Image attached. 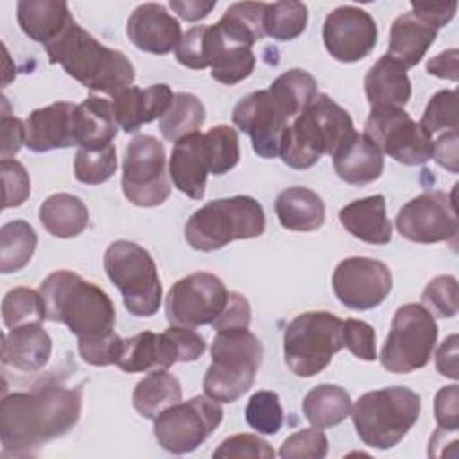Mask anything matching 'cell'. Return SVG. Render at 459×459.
<instances>
[{
  "instance_id": "6da1fadb",
  "label": "cell",
  "mask_w": 459,
  "mask_h": 459,
  "mask_svg": "<svg viewBox=\"0 0 459 459\" xmlns=\"http://www.w3.org/2000/svg\"><path fill=\"white\" fill-rule=\"evenodd\" d=\"M82 389L57 382L13 393L0 403L4 454L30 455L43 443L65 436L79 421Z\"/></svg>"
},
{
  "instance_id": "7a4b0ae2",
  "label": "cell",
  "mask_w": 459,
  "mask_h": 459,
  "mask_svg": "<svg viewBox=\"0 0 459 459\" xmlns=\"http://www.w3.org/2000/svg\"><path fill=\"white\" fill-rule=\"evenodd\" d=\"M45 319L63 323L79 344L115 333V307L111 298L95 283L74 271H54L39 285Z\"/></svg>"
},
{
  "instance_id": "3957f363",
  "label": "cell",
  "mask_w": 459,
  "mask_h": 459,
  "mask_svg": "<svg viewBox=\"0 0 459 459\" xmlns=\"http://www.w3.org/2000/svg\"><path fill=\"white\" fill-rule=\"evenodd\" d=\"M48 61L61 65L63 70L91 91L117 95L134 81L131 61L115 48L104 47L86 32L74 16L65 29L45 45Z\"/></svg>"
},
{
  "instance_id": "277c9868",
  "label": "cell",
  "mask_w": 459,
  "mask_h": 459,
  "mask_svg": "<svg viewBox=\"0 0 459 459\" xmlns=\"http://www.w3.org/2000/svg\"><path fill=\"white\" fill-rule=\"evenodd\" d=\"M353 133L350 113L328 95H319L285 127L280 156L292 169H310L323 154L333 156Z\"/></svg>"
},
{
  "instance_id": "5b68a950",
  "label": "cell",
  "mask_w": 459,
  "mask_h": 459,
  "mask_svg": "<svg viewBox=\"0 0 459 459\" xmlns=\"http://www.w3.org/2000/svg\"><path fill=\"white\" fill-rule=\"evenodd\" d=\"M262 357V342L247 328L217 332L212 342V364L203 380L204 394L224 403L237 402L253 387Z\"/></svg>"
},
{
  "instance_id": "8992f818",
  "label": "cell",
  "mask_w": 459,
  "mask_h": 459,
  "mask_svg": "<svg viewBox=\"0 0 459 459\" xmlns=\"http://www.w3.org/2000/svg\"><path fill=\"white\" fill-rule=\"evenodd\" d=\"M421 398L409 387H384L364 393L351 409L357 436L371 448L398 445L418 421Z\"/></svg>"
},
{
  "instance_id": "52a82bcc",
  "label": "cell",
  "mask_w": 459,
  "mask_h": 459,
  "mask_svg": "<svg viewBox=\"0 0 459 459\" xmlns=\"http://www.w3.org/2000/svg\"><path fill=\"white\" fill-rule=\"evenodd\" d=\"M264 230L262 204L249 195H235L195 210L185 224V238L197 251H215L233 240L260 237Z\"/></svg>"
},
{
  "instance_id": "ba28073f",
  "label": "cell",
  "mask_w": 459,
  "mask_h": 459,
  "mask_svg": "<svg viewBox=\"0 0 459 459\" xmlns=\"http://www.w3.org/2000/svg\"><path fill=\"white\" fill-rule=\"evenodd\" d=\"M104 269L129 314L149 317L158 312L161 281L147 249L129 240H115L104 253Z\"/></svg>"
},
{
  "instance_id": "9c48e42d",
  "label": "cell",
  "mask_w": 459,
  "mask_h": 459,
  "mask_svg": "<svg viewBox=\"0 0 459 459\" xmlns=\"http://www.w3.org/2000/svg\"><path fill=\"white\" fill-rule=\"evenodd\" d=\"M342 348V321L323 310L296 316L283 333L285 364L298 377L321 373Z\"/></svg>"
},
{
  "instance_id": "30bf717a",
  "label": "cell",
  "mask_w": 459,
  "mask_h": 459,
  "mask_svg": "<svg viewBox=\"0 0 459 459\" xmlns=\"http://www.w3.org/2000/svg\"><path fill=\"white\" fill-rule=\"evenodd\" d=\"M437 339L434 316L418 303L400 307L391 321L380 362L389 373H411L429 364Z\"/></svg>"
},
{
  "instance_id": "8fae6325",
  "label": "cell",
  "mask_w": 459,
  "mask_h": 459,
  "mask_svg": "<svg viewBox=\"0 0 459 459\" xmlns=\"http://www.w3.org/2000/svg\"><path fill=\"white\" fill-rule=\"evenodd\" d=\"M221 402L206 394L178 402L154 420V437L172 454H186L203 445L222 421Z\"/></svg>"
},
{
  "instance_id": "7c38bea8",
  "label": "cell",
  "mask_w": 459,
  "mask_h": 459,
  "mask_svg": "<svg viewBox=\"0 0 459 459\" xmlns=\"http://www.w3.org/2000/svg\"><path fill=\"white\" fill-rule=\"evenodd\" d=\"M364 134L402 165H423L434 152L432 134L402 108H371Z\"/></svg>"
},
{
  "instance_id": "4fadbf2b",
  "label": "cell",
  "mask_w": 459,
  "mask_h": 459,
  "mask_svg": "<svg viewBox=\"0 0 459 459\" xmlns=\"http://www.w3.org/2000/svg\"><path fill=\"white\" fill-rule=\"evenodd\" d=\"M122 190L136 206H158L170 195L163 143L151 134L134 136L124 156Z\"/></svg>"
},
{
  "instance_id": "5bb4252c",
  "label": "cell",
  "mask_w": 459,
  "mask_h": 459,
  "mask_svg": "<svg viewBox=\"0 0 459 459\" xmlns=\"http://www.w3.org/2000/svg\"><path fill=\"white\" fill-rule=\"evenodd\" d=\"M230 292L212 273H194L178 280L165 299V316L172 326L195 328L212 323L226 307Z\"/></svg>"
},
{
  "instance_id": "9a60e30c",
  "label": "cell",
  "mask_w": 459,
  "mask_h": 459,
  "mask_svg": "<svg viewBox=\"0 0 459 459\" xmlns=\"http://www.w3.org/2000/svg\"><path fill=\"white\" fill-rule=\"evenodd\" d=\"M398 233L418 244H434L457 237L454 201L443 192H425L405 203L396 215Z\"/></svg>"
},
{
  "instance_id": "2e32d148",
  "label": "cell",
  "mask_w": 459,
  "mask_h": 459,
  "mask_svg": "<svg viewBox=\"0 0 459 459\" xmlns=\"http://www.w3.org/2000/svg\"><path fill=\"white\" fill-rule=\"evenodd\" d=\"M393 278L385 264L351 256L342 260L332 276V287L339 301L353 310H369L378 307L391 292Z\"/></svg>"
},
{
  "instance_id": "e0dca14e",
  "label": "cell",
  "mask_w": 459,
  "mask_h": 459,
  "mask_svg": "<svg viewBox=\"0 0 459 459\" xmlns=\"http://www.w3.org/2000/svg\"><path fill=\"white\" fill-rule=\"evenodd\" d=\"M377 36L373 16L353 5L333 9L323 25V41L328 54L342 63L364 59L375 48Z\"/></svg>"
},
{
  "instance_id": "ac0fdd59",
  "label": "cell",
  "mask_w": 459,
  "mask_h": 459,
  "mask_svg": "<svg viewBox=\"0 0 459 459\" xmlns=\"http://www.w3.org/2000/svg\"><path fill=\"white\" fill-rule=\"evenodd\" d=\"M235 126L249 134L253 151L260 158H276L280 154L281 136L287 124V117L274 102L269 90H260L246 95L233 108L231 115Z\"/></svg>"
},
{
  "instance_id": "d6986e66",
  "label": "cell",
  "mask_w": 459,
  "mask_h": 459,
  "mask_svg": "<svg viewBox=\"0 0 459 459\" xmlns=\"http://www.w3.org/2000/svg\"><path fill=\"white\" fill-rule=\"evenodd\" d=\"M77 145L75 104L54 102L34 109L25 120V147L34 152H47Z\"/></svg>"
},
{
  "instance_id": "ffe728a7",
  "label": "cell",
  "mask_w": 459,
  "mask_h": 459,
  "mask_svg": "<svg viewBox=\"0 0 459 459\" xmlns=\"http://www.w3.org/2000/svg\"><path fill=\"white\" fill-rule=\"evenodd\" d=\"M127 38L134 47L151 54H169L181 39L179 22L160 4L138 5L127 20Z\"/></svg>"
},
{
  "instance_id": "44dd1931",
  "label": "cell",
  "mask_w": 459,
  "mask_h": 459,
  "mask_svg": "<svg viewBox=\"0 0 459 459\" xmlns=\"http://www.w3.org/2000/svg\"><path fill=\"white\" fill-rule=\"evenodd\" d=\"M169 174L179 192L192 199H203L206 176L210 174V154L204 134L192 133L174 143Z\"/></svg>"
},
{
  "instance_id": "7402d4cb",
  "label": "cell",
  "mask_w": 459,
  "mask_h": 459,
  "mask_svg": "<svg viewBox=\"0 0 459 459\" xmlns=\"http://www.w3.org/2000/svg\"><path fill=\"white\" fill-rule=\"evenodd\" d=\"M167 84H151L149 88L129 86L113 97V113L126 133H136L143 124L161 118L172 100Z\"/></svg>"
},
{
  "instance_id": "603a6c76",
  "label": "cell",
  "mask_w": 459,
  "mask_h": 459,
  "mask_svg": "<svg viewBox=\"0 0 459 459\" xmlns=\"http://www.w3.org/2000/svg\"><path fill=\"white\" fill-rule=\"evenodd\" d=\"M52 353V339L39 323L9 328L4 335L2 362L22 373L39 371Z\"/></svg>"
},
{
  "instance_id": "cb8c5ba5",
  "label": "cell",
  "mask_w": 459,
  "mask_h": 459,
  "mask_svg": "<svg viewBox=\"0 0 459 459\" xmlns=\"http://www.w3.org/2000/svg\"><path fill=\"white\" fill-rule=\"evenodd\" d=\"M333 158V169L337 176L357 186H364L378 179L384 172V156L380 149L357 131L337 149Z\"/></svg>"
},
{
  "instance_id": "d4e9b609",
  "label": "cell",
  "mask_w": 459,
  "mask_h": 459,
  "mask_svg": "<svg viewBox=\"0 0 459 459\" xmlns=\"http://www.w3.org/2000/svg\"><path fill=\"white\" fill-rule=\"evenodd\" d=\"M437 30L439 29L436 25L423 20L416 13H405L398 16L391 25L389 48L385 56L407 70L421 61L427 48L436 39Z\"/></svg>"
},
{
  "instance_id": "484cf974",
  "label": "cell",
  "mask_w": 459,
  "mask_h": 459,
  "mask_svg": "<svg viewBox=\"0 0 459 459\" xmlns=\"http://www.w3.org/2000/svg\"><path fill=\"white\" fill-rule=\"evenodd\" d=\"M339 221L350 235L368 244H387L393 235L385 215V199L380 194L351 201L341 208Z\"/></svg>"
},
{
  "instance_id": "4316f807",
  "label": "cell",
  "mask_w": 459,
  "mask_h": 459,
  "mask_svg": "<svg viewBox=\"0 0 459 459\" xmlns=\"http://www.w3.org/2000/svg\"><path fill=\"white\" fill-rule=\"evenodd\" d=\"M364 90L371 108H402L411 99V81L407 70L382 56L366 74Z\"/></svg>"
},
{
  "instance_id": "83f0119b",
  "label": "cell",
  "mask_w": 459,
  "mask_h": 459,
  "mask_svg": "<svg viewBox=\"0 0 459 459\" xmlns=\"http://www.w3.org/2000/svg\"><path fill=\"white\" fill-rule=\"evenodd\" d=\"M251 47L226 38L217 23L210 25V68L212 77L222 84H237L251 75L255 68Z\"/></svg>"
},
{
  "instance_id": "f1b7e54d",
  "label": "cell",
  "mask_w": 459,
  "mask_h": 459,
  "mask_svg": "<svg viewBox=\"0 0 459 459\" xmlns=\"http://www.w3.org/2000/svg\"><path fill=\"white\" fill-rule=\"evenodd\" d=\"M274 212L283 228L292 231H314L325 222V203L310 188L290 186L278 194Z\"/></svg>"
},
{
  "instance_id": "f546056e",
  "label": "cell",
  "mask_w": 459,
  "mask_h": 459,
  "mask_svg": "<svg viewBox=\"0 0 459 459\" xmlns=\"http://www.w3.org/2000/svg\"><path fill=\"white\" fill-rule=\"evenodd\" d=\"M118 122L108 99L90 95L75 106V140L79 147H102L117 136Z\"/></svg>"
},
{
  "instance_id": "4dcf8cb0",
  "label": "cell",
  "mask_w": 459,
  "mask_h": 459,
  "mask_svg": "<svg viewBox=\"0 0 459 459\" xmlns=\"http://www.w3.org/2000/svg\"><path fill=\"white\" fill-rule=\"evenodd\" d=\"M22 30L43 47L50 43L72 18L66 2L61 0H22L16 7Z\"/></svg>"
},
{
  "instance_id": "1f68e13d",
  "label": "cell",
  "mask_w": 459,
  "mask_h": 459,
  "mask_svg": "<svg viewBox=\"0 0 459 459\" xmlns=\"http://www.w3.org/2000/svg\"><path fill=\"white\" fill-rule=\"evenodd\" d=\"M39 221L43 228L57 238H72L81 235L90 221L86 204L72 194H54L39 206Z\"/></svg>"
},
{
  "instance_id": "d6a6232c",
  "label": "cell",
  "mask_w": 459,
  "mask_h": 459,
  "mask_svg": "<svg viewBox=\"0 0 459 459\" xmlns=\"http://www.w3.org/2000/svg\"><path fill=\"white\" fill-rule=\"evenodd\" d=\"M181 384L167 369H152L134 387L133 405L147 420H156L165 409L181 402Z\"/></svg>"
},
{
  "instance_id": "836d02e7",
  "label": "cell",
  "mask_w": 459,
  "mask_h": 459,
  "mask_svg": "<svg viewBox=\"0 0 459 459\" xmlns=\"http://www.w3.org/2000/svg\"><path fill=\"white\" fill-rule=\"evenodd\" d=\"M350 411L351 398L348 391L335 384H319L303 398V414L317 429L339 425Z\"/></svg>"
},
{
  "instance_id": "e575fe53",
  "label": "cell",
  "mask_w": 459,
  "mask_h": 459,
  "mask_svg": "<svg viewBox=\"0 0 459 459\" xmlns=\"http://www.w3.org/2000/svg\"><path fill=\"white\" fill-rule=\"evenodd\" d=\"M269 93L287 118H296L316 100L317 81L308 72L292 68L269 86Z\"/></svg>"
},
{
  "instance_id": "d590c367",
  "label": "cell",
  "mask_w": 459,
  "mask_h": 459,
  "mask_svg": "<svg viewBox=\"0 0 459 459\" xmlns=\"http://www.w3.org/2000/svg\"><path fill=\"white\" fill-rule=\"evenodd\" d=\"M267 4L264 2H237L226 9L217 22L221 32L246 47H253L265 36L264 18Z\"/></svg>"
},
{
  "instance_id": "8d00e7d4",
  "label": "cell",
  "mask_w": 459,
  "mask_h": 459,
  "mask_svg": "<svg viewBox=\"0 0 459 459\" xmlns=\"http://www.w3.org/2000/svg\"><path fill=\"white\" fill-rule=\"evenodd\" d=\"M206 118L203 102L192 93H174L170 106L160 118V131L165 140L178 142L203 126Z\"/></svg>"
},
{
  "instance_id": "74e56055",
  "label": "cell",
  "mask_w": 459,
  "mask_h": 459,
  "mask_svg": "<svg viewBox=\"0 0 459 459\" xmlns=\"http://www.w3.org/2000/svg\"><path fill=\"white\" fill-rule=\"evenodd\" d=\"M38 235L25 221H11L0 230V271L4 274L23 269L36 249Z\"/></svg>"
},
{
  "instance_id": "f35d334b",
  "label": "cell",
  "mask_w": 459,
  "mask_h": 459,
  "mask_svg": "<svg viewBox=\"0 0 459 459\" xmlns=\"http://www.w3.org/2000/svg\"><path fill=\"white\" fill-rule=\"evenodd\" d=\"M117 366L126 373H140L152 368L167 369L160 333L142 332L124 339Z\"/></svg>"
},
{
  "instance_id": "ab89813d",
  "label": "cell",
  "mask_w": 459,
  "mask_h": 459,
  "mask_svg": "<svg viewBox=\"0 0 459 459\" xmlns=\"http://www.w3.org/2000/svg\"><path fill=\"white\" fill-rule=\"evenodd\" d=\"M308 22L307 5L301 2L283 0L267 4L265 18H264V30L265 36H271L280 41L298 38Z\"/></svg>"
},
{
  "instance_id": "60d3db41",
  "label": "cell",
  "mask_w": 459,
  "mask_h": 459,
  "mask_svg": "<svg viewBox=\"0 0 459 459\" xmlns=\"http://www.w3.org/2000/svg\"><path fill=\"white\" fill-rule=\"evenodd\" d=\"M117 170V151L113 143L102 147H79L74 160L77 181L99 185L108 181Z\"/></svg>"
},
{
  "instance_id": "b9f144b4",
  "label": "cell",
  "mask_w": 459,
  "mask_h": 459,
  "mask_svg": "<svg viewBox=\"0 0 459 459\" xmlns=\"http://www.w3.org/2000/svg\"><path fill=\"white\" fill-rule=\"evenodd\" d=\"M2 319L7 328L41 323L45 319V307L39 290L36 292L29 287L9 290L2 301Z\"/></svg>"
},
{
  "instance_id": "7bdbcfd3",
  "label": "cell",
  "mask_w": 459,
  "mask_h": 459,
  "mask_svg": "<svg viewBox=\"0 0 459 459\" xmlns=\"http://www.w3.org/2000/svg\"><path fill=\"white\" fill-rule=\"evenodd\" d=\"M210 154V174L221 176L230 172L240 160L238 134L230 126H215L204 133Z\"/></svg>"
},
{
  "instance_id": "ee69618b",
  "label": "cell",
  "mask_w": 459,
  "mask_h": 459,
  "mask_svg": "<svg viewBox=\"0 0 459 459\" xmlns=\"http://www.w3.org/2000/svg\"><path fill=\"white\" fill-rule=\"evenodd\" d=\"M246 421L258 434H276L283 423L280 398L273 391H256L246 405Z\"/></svg>"
},
{
  "instance_id": "f6af8a7d",
  "label": "cell",
  "mask_w": 459,
  "mask_h": 459,
  "mask_svg": "<svg viewBox=\"0 0 459 459\" xmlns=\"http://www.w3.org/2000/svg\"><path fill=\"white\" fill-rule=\"evenodd\" d=\"M420 126L429 133L457 129V93L454 90L437 91L427 104Z\"/></svg>"
},
{
  "instance_id": "bcb514c9",
  "label": "cell",
  "mask_w": 459,
  "mask_h": 459,
  "mask_svg": "<svg viewBox=\"0 0 459 459\" xmlns=\"http://www.w3.org/2000/svg\"><path fill=\"white\" fill-rule=\"evenodd\" d=\"M423 307L437 317H454L459 308L457 280L450 274L434 278L421 294Z\"/></svg>"
},
{
  "instance_id": "7dc6e473",
  "label": "cell",
  "mask_w": 459,
  "mask_h": 459,
  "mask_svg": "<svg viewBox=\"0 0 459 459\" xmlns=\"http://www.w3.org/2000/svg\"><path fill=\"white\" fill-rule=\"evenodd\" d=\"M176 59L192 70L210 66V25H197L181 36L176 47Z\"/></svg>"
},
{
  "instance_id": "c3c4849f",
  "label": "cell",
  "mask_w": 459,
  "mask_h": 459,
  "mask_svg": "<svg viewBox=\"0 0 459 459\" xmlns=\"http://www.w3.org/2000/svg\"><path fill=\"white\" fill-rule=\"evenodd\" d=\"M328 452V439L317 427L301 429L290 434L280 446V457L283 459H323Z\"/></svg>"
},
{
  "instance_id": "681fc988",
  "label": "cell",
  "mask_w": 459,
  "mask_h": 459,
  "mask_svg": "<svg viewBox=\"0 0 459 459\" xmlns=\"http://www.w3.org/2000/svg\"><path fill=\"white\" fill-rule=\"evenodd\" d=\"M2 183H4V208L20 206L30 194V178L25 167L16 160H2Z\"/></svg>"
},
{
  "instance_id": "f907efd6",
  "label": "cell",
  "mask_w": 459,
  "mask_h": 459,
  "mask_svg": "<svg viewBox=\"0 0 459 459\" xmlns=\"http://www.w3.org/2000/svg\"><path fill=\"white\" fill-rule=\"evenodd\" d=\"M377 337L373 326L360 319L342 321V344L360 360L377 359Z\"/></svg>"
},
{
  "instance_id": "816d5d0a",
  "label": "cell",
  "mask_w": 459,
  "mask_h": 459,
  "mask_svg": "<svg viewBox=\"0 0 459 459\" xmlns=\"http://www.w3.org/2000/svg\"><path fill=\"white\" fill-rule=\"evenodd\" d=\"M213 457H262L273 459L274 450L271 445L253 434H237L224 439L213 452Z\"/></svg>"
},
{
  "instance_id": "f5cc1de1",
  "label": "cell",
  "mask_w": 459,
  "mask_h": 459,
  "mask_svg": "<svg viewBox=\"0 0 459 459\" xmlns=\"http://www.w3.org/2000/svg\"><path fill=\"white\" fill-rule=\"evenodd\" d=\"M165 333L172 344L178 362H192V360L199 359L206 350L204 337L199 335L192 328L170 325V328H167Z\"/></svg>"
},
{
  "instance_id": "db71d44e",
  "label": "cell",
  "mask_w": 459,
  "mask_h": 459,
  "mask_svg": "<svg viewBox=\"0 0 459 459\" xmlns=\"http://www.w3.org/2000/svg\"><path fill=\"white\" fill-rule=\"evenodd\" d=\"M251 307L242 294L230 292L224 310L210 323L213 330H231V328H249Z\"/></svg>"
},
{
  "instance_id": "11a10c76",
  "label": "cell",
  "mask_w": 459,
  "mask_h": 459,
  "mask_svg": "<svg viewBox=\"0 0 459 459\" xmlns=\"http://www.w3.org/2000/svg\"><path fill=\"white\" fill-rule=\"evenodd\" d=\"M437 429L455 432L459 427V389L455 384L441 387L434 400Z\"/></svg>"
},
{
  "instance_id": "9f6ffc18",
  "label": "cell",
  "mask_w": 459,
  "mask_h": 459,
  "mask_svg": "<svg viewBox=\"0 0 459 459\" xmlns=\"http://www.w3.org/2000/svg\"><path fill=\"white\" fill-rule=\"evenodd\" d=\"M25 145V124L9 117V113L2 115V160H11L20 147Z\"/></svg>"
},
{
  "instance_id": "6f0895ef",
  "label": "cell",
  "mask_w": 459,
  "mask_h": 459,
  "mask_svg": "<svg viewBox=\"0 0 459 459\" xmlns=\"http://www.w3.org/2000/svg\"><path fill=\"white\" fill-rule=\"evenodd\" d=\"M432 158L437 161V165L445 167L452 174H457V129L441 134L434 142Z\"/></svg>"
},
{
  "instance_id": "680465c9",
  "label": "cell",
  "mask_w": 459,
  "mask_h": 459,
  "mask_svg": "<svg viewBox=\"0 0 459 459\" xmlns=\"http://www.w3.org/2000/svg\"><path fill=\"white\" fill-rule=\"evenodd\" d=\"M412 13H416L418 16H421L423 20L430 22L432 25H436L437 29L446 25L457 9V2H448V4H416L412 2Z\"/></svg>"
},
{
  "instance_id": "91938a15",
  "label": "cell",
  "mask_w": 459,
  "mask_h": 459,
  "mask_svg": "<svg viewBox=\"0 0 459 459\" xmlns=\"http://www.w3.org/2000/svg\"><path fill=\"white\" fill-rule=\"evenodd\" d=\"M436 368L441 375L457 380V335H450L443 341L436 353Z\"/></svg>"
},
{
  "instance_id": "94428289",
  "label": "cell",
  "mask_w": 459,
  "mask_h": 459,
  "mask_svg": "<svg viewBox=\"0 0 459 459\" xmlns=\"http://www.w3.org/2000/svg\"><path fill=\"white\" fill-rule=\"evenodd\" d=\"M457 50L450 48L445 50L441 54H437L436 57H432L427 63V70L429 74L441 77V79H448V81H457Z\"/></svg>"
},
{
  "instance_id": "6125c7cd",
  "label": "cell",
  "mask_w": 459,
  "mask_h": 459,
  "mask_svg": "<svg viewBox=\"0 0 459 459\" xmlns=\"http://www.w3.org/2000/svg\"><path fill=\"white\" fill-rule=\"evenodd\" d=\"M215 7V2H203V0H170V9L179 14L183 20L195 22L201 18H206L212 9Z\"/></svg>"
}]
</instances>
